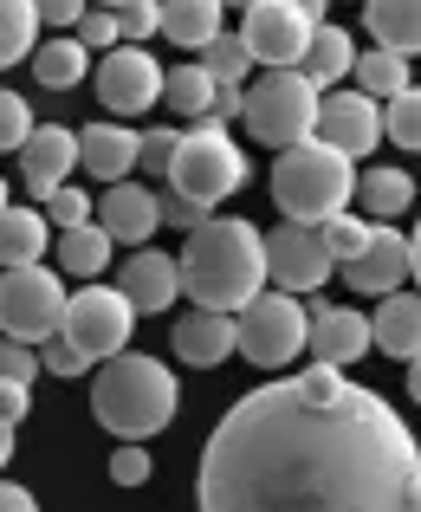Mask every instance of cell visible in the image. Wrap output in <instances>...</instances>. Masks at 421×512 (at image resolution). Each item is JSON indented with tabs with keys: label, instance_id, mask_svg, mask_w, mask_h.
Masks as SVG:
<instances>
[{
	"label": "cell",
	"instance_id": "1",
	"mask_svg": "<svg viewBox=\"0 0 421 512\" xmlns=\"http://www.w3.org/2000/svg\"><path fill=\"white\" fill-rule=\"evenodd\" d=\"M415 428L376 389L311 363L247 389L201 448V512H415Z\"/></svg>",
	"mask_w": 421,
	"mask_h": 512
},
{
	"label": "cell",
	"instance_id": "2",
	"mask_svg": "<svg viewBox=\"0 0 421 512\" xmlns=\"http://www.w3.org/2000/svg\"><path fill=\"white\" fill-rule=\"evenodd\" d=\"M175 273H182V292L201 312H240V305L260 299V286H266V240H260L253 221L208 214V221L188 234V247L175 253Z\"/></svg>",
	"mask_w": 421,
	"mask_h": 512
},
{
	"label": "cell",
	"instance_id": "3",
	"mask_svg": "<svg viewBox=\"0 0 421 512\" xmlns=\"http://www.w3.org/2000/svg\"><path fill=\"white\" fill-rule=\"evenodd\" d=\"M175 402H182V389H175L169 363L143 357V350H117L98 370V383H91V415L124 441L162 435L175 422Z\"/></svg>",
	"mask_w": 421,
	"mask_h": 512
},
{
	"label": "cell",
	"instance_id": "4",
	"mask_svg": "<svg viewBox=\"0 0 421 512\" xmlns=\"http://www.w3.org/2000/svg\"><path fill=\"white\" fill-rule=\"evenodd\" d=\"M350 188H357V163L337 156L318 137L279 150V163H273V201H279L285 221H298V227H324L331 214H344Z\"/></svg>",
	"mask_w": 421,
	"mask_h": 512
},
{
	"label": "cell",
	"instance_id": "5",
	"mask_svg": "<svg viewBox=\"0 0 421 512\" xmlns=\"http://www.w3.org/2000/svg\"><path fill=\"white\" fill-rule=\"evenodd\" d=\"M318 98L324 91L311 85L298 65L260 72V85L240 91V124H247L260 143H273V150H292V143H305L311 130H318Z\"/></svg>",
	"mask_w": 421,
	"mask_h": 512
},
{
	"label": "cell",
	"instance_id": "6",
	"mask_svg": "<svg viewBox=\"0 0 421 512\" xmlns=\"http://www.w3.org/2000/svg\"><path fill=\"white\" fill-rule=\"evenodd\" d=\"M169 188L188 195V201H201V208H214V201H227L234 188H247V156L227 137V124L201 117L195 130H182L175 163H169Z\"/></svg>",
	"mask_w": 421,
	"mask_h": 512
},
{
	"label": "cell",
	"instance_id": "7",
	"mask_svg": "<svg viewBox=\"0 0 421 512\" xmlns=\"http://www.w3.org/2000/svg\"><path fill=\"white\" fill-rule=\"evenodd\" d=\"M305 338H311V312L292 292H260V299H247L234 312V350L247 363H260V370L292 363L305 350Z\"/></svg>",
	"mask_w": 421,
	"mask_h": 512
},
{
	"label": "cell",
	"instance_id": "8",
	"mask_svg": "<svg viewBox=\"0 0 421 512\" xmlns=\"http://www.w3.org/2000/svg\"><path fill=\"white\" fill-rule=\"evenodd\" d=\"M65 299L72 292L59 286L52 266H7L0 273V338H20V344H46L52 331L65 325Z\"/></svg>",
	"mask_w": 421,
	"mask_h": 512
},
{
	"label": "cell",
	"instance_id": "9",
	"mask_svg": "<svg viewBox=\"0 0 421 512\" xmlns=\"http://www.w3.org/2000/svg\"><path fill=\"white\" fill-rule=\"evenodd\" d=\"M59 331L78 344L85 363H111L117 350L130 344V331H137V312H130V299L117 286H98V279H91L85 292L65 299V325Z\"/></svg>",
	"mask_w": 421,
	"mask_h": 512
},
{
	"label": "cell",
	"instance_id": "10",
	"mask_svg": "<svg viewBox=\"0 0 421 512\" xmlns=\"http://www.w3.org/2000/svg\"><path fill=\"white\" fill-rule=\"evenodd\" d=\"M331 273H337V260H331V247H324V234H318V227L279 221L273 234H266V279H273L279 292L305 299V292H318Z\"/></svg>",
	"mask_w": 421,
	"mask_h": 512
},
{
	"label": "cell",
	"instance_id": "11",
	"mask_svg": "<svg viewBox=\"0 0 421 512\" xmlns=\"http://www.w3.org/2000/svg\"><path fill=\"white\" fill-rule=\"evenodd\" d=\"M311 33H318V26H311L292 0H253V7H247V26H240L253 65H266V72H285V65L305 59Z\"/></svg>",
	"mask_w": 421,
	"mask_h": 512
},
{
	"label": "cell",
	"instance_id": "12",
	"mask_svg": "<svg viewBox=\"0 0 421 512\" xmlns=\"http://www.w3.org/2000/svg\"><path fill=\"white\" fill-rule=\"evenodd\" d=\"M162 98V65L149 59L143 46H111L104 52V72H98V104L124 124V117L156 111Z\"/></svg>",
	"mask_w": 421,
	"mask_h": 512
},
{
	"label": "cell",
	"instance_id": "13",
	"mask_svg": "<svg viewBox=\"0 0 421 512\" xmlns=\"http://www.w3.org/2000/svg\"><path fill=\"white\" fill-rule=\"evenodd\" d=\"M337 273H344L350 292H370V299L402 292V279H409V234H396L389 221H376L370 234H363V247L337 260Z\"/></svg>",
	"mask_w": 421,
	"mask_h": 512
},
{
	"label": "cell",
	"instance_id": "14",
	"mask_svg": "<svg viewBox=\"0 0 421 512\" xmlns=\"http://www.w3.org/2000/svg\"><path fill=\"white\" fill-rule=\"evenodd\" d=\"M311 137L357 163V156H370L383 143V104L363 98V91H331V98H318V130Z\"/></svg>",
	"mask_w": 421,
	"mask_h": 512
},
{
	"label": "cell",
	"instance_id": "15",
	"mask_svg": "<svg viewBox=\"0 0 421 512\" xmlns=\"http://www.w3.org/2000/svg\"><path fill=\"white\" fill-rule=\"evenodd\" d=\"M117 292L130 299V312H137V318H156V312H169V305L182 299V273H175L169 253L137 247L124 260V273H117Z\"/></svg>",
	"mask_w": 421,
	"mask_h": 512
},
{
	"label": "cell",
	"instance_id": "16",
	"mask_svg": "<svg viewBox=\"0 0 421 512\" xmlns=\"http://www.w3.org/2000/svg\"><path fill=\"white\" fill-rule=\"evenodd\" d=\"M78 169V130H59V124H33V137L20 143V175L39 201L52 188H65V175Z\"/></svg>",
	"mask_w": 421,
	"mask_h": 512
},
{
	"label": "cell",
	"instance_id": "17",
	"mask_svg": "<svg viewBox=\"0 0 421 512\" xmlns=\"http://www.w3.org/2000/svg\"><path fill=\"white\" fill-rule=\"evenodd\" d=\"M98 227L111 234V247H143V240H149V234L162 227L156 188H137V182H111V188H104V208H98Z\"/></svg>",
	"mask_w": 421,
	"mask_h": 512
},
{
	"label": "cell",
	"instance_id": "18",
	"mask_svg": "<svg viewBox=\"0 0 421 512\" xmlns=\"http://www.w3.org/2000/svg\"><path fill=\"white\" fill-rule=\"evenodd\" d=\"M78 169L98 175L104 188L111 182H130V169H137V130L130 124H85L78 130Z\"/></svg>",
	"mask_w": 421,
	"mask_h": 512
},
{
	"label": "cell",
	"instance_id": "19",
	"mask_svg": "<svg viewBox=\"0 0 421 512\" xmlns=\"http://www.w3.org/2000/svg\"><path fill=\"white\" fill-rule=\"evenodd\" d=\"M311 357L331 363V370H344V363H357L363 350H370V325H363V312H350V305H311Z\"/></svg>",
	"mask_w": 421,
	"mask_h": 512
},
{
	"label": "cell",
	"instance_id": "20",
	"mask_svg": "<svg viewBox=\"0 0 421 512\" xmlns=\"http://www.w3.org/2000/svg\"><path fill=\"white\" fill-rule=\"evenodd\" d=\"M175 357L195 363V370H214V363L234 357V312H182L175 318Z\"/></svg>",
	"mask_w": 421,
	"mask_h": 512
},
{
	"label": "cell",
	"instance_id": "21",
	"mask_svg": "<svg viewBox=\"0 0 421 512\" xmlns=\"http://www.w3.org/2000/svg\"><path fill=\"white\" fill-rule=\"evenodd\" d=\"M370 344L389 350V357H402V363L415 357V350H421V292H415V299H409V292H389L383 312L370 318Z\"/></svg>",
	"mask_w": 421,
	"mask_h": 512
},
{
	"label": "cell",
	"instance_id": "22",
	"mask_svg": "<svg viewBox=\"0 0 421 512\" xmlns=\"http://www.w3.org/2000/svg\"><path fill=\"white\" fill-rule=\"evenodd\" d=\"M363 20L383 52H402V59L421 52V0H363Z\"/></svg>",
	"mask_w": 421,
	"mask_h": 512
},
{
	"label": "cell",
	"instance_id": "23",
	"mask_svg": "<svg viewBox=\"0 0 421 512\" xmlns=\"http://www.w3.org/2000/svg\"><path fill=\"white\" fill-rule=\"evenodd\" d=\"M46 234H52V221L39 208H0V273L7 266H33L46 253Z\"/></svg>",
	"mask_w": 421,
	"mask_h": 512
},
{
	"label": "cell",
	"instance_id": "24",
	"mask_svg": "<svg viewBox=\"0 0 421 512\" xmlns=\"http://www.w3.org/2000/svg\"><path fill=\"white\" fill-rule=\"evenodd\" d=\"M350 65H357V39L344 33V26H318L305 46V59H298V72L311 78V85H337V78H350Z\"/></svg>",
	"mask_w": 421,
	"mask_h": 512
},
{
	"label": "cell",
	"instance_id": "25",
	"mask_svg": "<svg viewBox=\"0 0 421 512\" xmlns=\"http://www.w3.org/2000/svg\"><path fill=\"white\" fill-rule=\"evenodd\" d=\"M350 201H363V214H376V221H396V214L415 208V182L402 169H363V182L350 188Z\"/></svg>",
	"mask_w": 421,
	"mask_h": 512
},
{
	"label": "cell",
	"instance_id": "26",
	"mask_svg": "<svg viewBox=\"0 0 421 512\" xmlns=\"http://www.w3.org/2000/svg\"><path fill=\"white\" fill-rule=\"evenodd\" d=\"M162 33H169L175 46L201 52L221 33V0H162Z\"/></svg>",
	"mask_w": 421,
	"mask_h": 512
},
{
	"label": "cell",
	"instance_id": "27",
	"mask_svg": "<svg viewBox=\"0 0 421 512\" xmlns=\"http://www.w3.org/2000/svg\"><path fill=\"white\" fill-rule=\"evenodd\" d=\"M214 78L201 72V65H175V72H162V104H169L175 117H188V124H201V117L214 111Z\"/></svg>",
	"mask_w": 421,
	"mask_h": 512
},
{
	"label": "cell",
	"instance_id": "28",
	"mask_svg": "<svg viewBox=\"0 0 421 512\" xmlns=\"http://www.w3.org/2000/svg\"><path fill=\"white\" fill-rule=\"evenodd\" d=\"M104 260H111V234H104L98 221H85V227H59V266H65V273L98 279V273H104Z\"/></svg>",
	"mask_w": 421,
	"mask_h": 512
},
{
	"label": "cell",
	"instance_id": "29",
	"mask_svg": "<svg viewBox=\"0 0 421 512\" xmlns=\"http://www.w3.org/2000/svg\"><path fill=\"white\" fill-rule=\"evenodd\" d=\"M91 52L78 46V39H46V46H33V78L46 91H72L78 78H85Z\"/></svg>",
	"mask_w": 421,
	"mask_h": 512
},
{
	"label": "cell",
	"instance_id": "30",
	"mask_svg": "<svg viewBox=\"0 0 421 512\" xmlns=\"http://www.w3.org/2000/svg\"><path fill=\"white\" fill-rule=\"evenodd\" d=\"M350 72H357V91H363V98H376V104H389L396 91H409V59H402V52H383V46L357 52Z\"/></svg>",
	"mask_w": 421,
	"mask_h": 512
},
{
	"label": "cell",
	"instance_id": "31",
	"mask_svg": "<svg viewBox=\"0 0 421 512\" xmlns=\"http://www.w3.org/2000/svg\"><path fill=\"white\" fill-rule=\"evenodd\" d=\"M33 46H39V7L33 0H0V72L33 59Z\"/></svg>",
	"mask_w": 421,
	"mask_h": 512
},
{
	"label": "cell",
	"instance_id": "32",
	"mask_svg": "<svg viewBox=\"0 0 421 512\" xmlns=\"http://www.w3.org/2000/svg\"><path fill=\"white\" fill-rule=\"evenodd\" d=\"M195 65L214 78V85H240V78L253 72V52H247V39H240V33H214L208 46H201Z\"/></svg>",
	"mask_w": 421,
	"mask_h": 512
},
{
	"label": "cell",
	"instance_id": "33",
	"mask_svg": "<svg viewBox=\"0 0 421 512\" xmlns=\"http://www.w3.org/2000/svg\"><path fill=\"white\" fill-rule=\"evenodd\" d=\"M383 137L396 143V150H421V85L396 91V98L383 104Z\"/></svg>",
	"mask_w": 421,
	"mask_h": 512
},
{
	"label": "cell",
	"instance_id": "34",
	"mask_svg": "<svg viewBox=\"0 0 421 512\" xmlns=\"http://www.w3.org/2000/svg\"><path fill=\"white\" fill-rule=\"evenodd\" d=\"M162 33V0H124L117 7V39L124 46H143V39Z\"/></svg>",
	"mask_w": 421,
	"mask_h": 512
},
{
	"label": "cell",
	"instance_id": "35",
	"mask_svg": "<svg viewBox=\"0 0 421 512\" xmlns=\"http://www.w3.org/2000/svg\"><path fill=\"white\" fill-rule=\"evenodd\" d=\"M72 39L85 52H111V46H124V39H117V13L111 7H85V20L72 26Z\"/></svg>",
	"mask_w": 421,
	"mask_h": 512
},
{
	"label": "cell",
	"instance_id": "36",
	"mask_svg": "<svg viewBox=\"0 0 421 512\" xmlns=\"http://www.w3.org/2000/svg\"><path fill=\"white\" fill-rule=\"evenodd\" d=\"M33 137V111H26L20 91H0V156L20 150V143Z\"/></svg>",
	"mask_w": 421,
	"mask_h": 512
},
{
	"label": "cell",
	"instance_id": "37",
	"mask_svg": "<svg viewBox=\"0 0 421 512\" xmlns=\"http://www.w3.org/2000/svg\"><path fill=\"white\" fill-rule=\"evenodd\" d=\"M318 234H324V247H331V260H344V253H357V247H363V234H370V227H363V214H350V208H344V214H331Z\"/></svg>",
	"mask_w": 421,
	"mask_h": 512
},
{
	"label": "cell",
	"instance_id": "38",
	"mask_svg": "<svg viewBox=\"0 0 421 512\" xmlns=\"http://www.w3.org/2000/svg\"><path fill=\"white\" fill-rule=\"evenodd\" d=\"M33 376H39V350L20 344V338H0V383H26L33 389Z\"/></svg>",
	"mask_w": 421,
	"mask_h": 512
},
{
	"label": "cell",
	"instance_id": "39",
	"mask_svg": "<svg viewBox=\"0 0 421 512\" xmlns=\"http://www.w3.org/2000/svg\"><path fill=\"white\" fill-rule=\"evenodd\" d=\"M39 370H52V376H85V370H91V363H85V357H78V344H72V338H65V331H52V338H46V344H39Z\"/></svg>",
	"mask_w": 421,
	"mask_h": 512
},
{
	"label": "cell",
	"instance_id": "40",
	"mask_svg": "<svg viewBox=\"0 0 421 512\" xmlns=\"http://www.w3.org/2000/svg\"><path fill=\"white\" fill-rule=\"evenodd\" d=\"M175 143H182V130H143V137H137V163H143V169H156V175H169Z\"/></svg>",
	"mask_w": 421,
	"mask_h": 512
},
{
	"label": "cell",
	"instance_id": "41",
	"mask_svg": "<svg viewBox=\"0 0 421 512\" xmlns=\"http://www.w3.org/2000/svg\"><path fill=\"white\" fill-rule=\"evenodd\" d=\"M156 208H162V221H169V227H182V234H195V227L214 214V208H201V201L175 195V188H162V195H156Z\"/></svg>",
	"mask_w": 421,
	"mask_h": 512
},
{
	"label": "cell",
	"instance_id": "42",
	"mask_svg": "<svg viewBox=\"0 0 421 512\" xmlns=\"http://www.w3.org/2000/svg\"><path fill=\"white\" fill-rule=\"evenodd\" d=\"M46 208H52V221H59V227H85L91 221V195H85V188H52Z\"/></svg>",
	"mask_w": 421,
	"mask_h": 512
},
{
	"label": "cell",
	"instance_id": "43",
	"mask_svg": "<svg viewBox=\"0 0 421 512\" xmlns=\"http://www.w3.org/2000/svg\"><path fill=\"white\" fill-rule=\"evenodd\" d=\"M111 480H117V487H143V480H149V454L137 448V441H124V448H117Z\"/></svg>",
	"mask_w": 421,
	"mask_h": 512
},
{
	"label": "cell",
	"instance_id": "44",
	"mask_svg": "<svg viewBox=\"0 0 421 512\" xmlns=\"http://www.w3.org/2000/svg\"><path fill=\"white\" fill-rule=\"evenodd\" d=\"M33 7H39V26H78L91 0H33Z\"/></svg>",
	"mask_w": 421,
	"mask_h": 512
},
{
	"label": "cell",
	"instance_id": "45",
	"mask_svg": "<svg viewBox=\"0 0 421 512\" xmlns=\"http://www.w3.org/2000/svg\"><path fill=\"white\" fill-rule=\"evenodd\" d=\"M26 402H33V389H26V383H0V422H20V415H26Z\"/></svg>",
	"mask_w": 421,
	"mask_h": 512
},
{
	"label": "cell",
	"instance_id": "46",
	"mask_svg": "<svg viewBox=\"0 0 421 512\" xmlns=\"http://www.w3.org/2000/svg\"><path fill=\"white\" fill-rule=\"evenodd\" d=\"M214 124H234V117H240V85H221V91H214Z\"/></svg>",
	"mask_w": 421,
	"mask_h": 512
},
{
	"label": "cell",
	"instance_id": "47",
	"mask_svg": "<svg viewBox=\"0 0 421 512\" xmlns=\"http://www.w3.org/2000/svg\"><path fill=\"white\" fill-rule=\"evenodd\" d=\"M0 512H39V500L26 487H13V480H0Z\"/></svg>",
	"mask_w": 421,
	"mask_h": 512
},
{
	"label": "cell",
	"instance_id": "48",
	"mask_svg": "<svg viewBox=\"0 0 421 512\" xmlns=\"http://www.w3.org/2000/svg\"><path fill=\"white\" fill-rule=\"evenodd\" d=\"M409 273H415V292H421V221H415V240H409Z\"/></svg>",
	"mask_w": 421,
	"mask_h": 512
},
{
	"label": "cell",
	"instance_id": "49",
	"mask_svg": "<svg viewBox=\"0 0 421 512\" xmlns=\"http://www.w3.org/2000/svg\"><path fill=\"white\" fill-rule=\"evenodd\" d=\"M292 7H298V13H305V20H311V26H318V20H324V7H331V0H292Z\"/></svg>",
	"mask_w": 421,
	"mask_h": 512
},
{
	"label": "cell",
	"instance_id": "50",
	"mask_svg": "<svg viewBox=\"0 0 421 512\" xmlns=\"http://www.w3.org/2000/svg\"><path fill=\"white\" fill-rule=\"evenodd\" d=\"M409 396L421 402V350H415V357H409Z\"/></svg>",
	"mask_w": 421,
	"mask_h": 512
},
{
	"label": "cell",
	"instance_id": "51",
	"mask_svg": "<svg viewBox=\"0 0 421 512\" xmlns=\"http://www.w3.org/2000/svg\"><path fill=\"white\" fill-rule=\"evenodd\" d=\"M7 461H13V428L0 422V467H7Z\"/></svg>",
	"mask_w": 421,
	"mask_h": 512
},
{
	"label": "cell",
	"instance_id": "52",
	"mask_svg": "<svg viewBox=\"0 0 421 512\" xmlns=\"http://www.w3.org/2000/svg\"><path fill=\"white\" fill-rule=\"evenodd\" d=\"M409 500H415V512H421V474H415V493H409Z\"/></svg>",
	"mask_w": 421,
	"mask_h": 512
},
{
	"label": "cell",
	"instance_id": "53",
	"mask_svg": "<svg viewBox=\"0 0 421 512\" xmlns=\"http://www.w3.org/2000/svg\"><path fill=\"white\" fill-rule=\"evenodd\" d=\"M0 208H7V182H0Z\"/></svg>",
	"mask_w": 421,
	"mask_h": 512
},
{
	"label": "cell",
	"instance_id": "54",
	"mask_svg": "<svg viewBox=\"0 0 421 512\" xmlns=\"http://www.w3.org/2000/svg\"><path fill=\"white\" fill-rule=\"evenodd\" d=\"M221 7H227V0H221ZM240 7H253V0H240Z\"/></svg>",
	"mask_w": 421,
	"mask_h": 512
},
{
	"label": "cell",
	"instance_id": "55",
	"mask_svg": "<svg viewBox=\"0 0 421 512\" xmlns=\"http://www.w3.org/2000/svg\"><path fill=\"white\" fill-rule=\"evenodd\" d=\"M111 7H124V0H111Z\"/></svg>",
	"mask_w": 421,
	"mask_h": 512
}]
</instances>
